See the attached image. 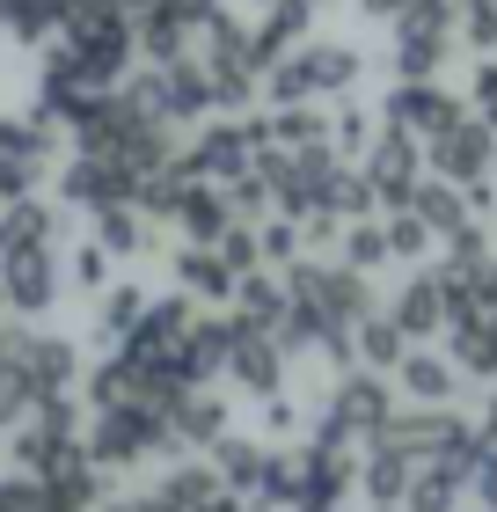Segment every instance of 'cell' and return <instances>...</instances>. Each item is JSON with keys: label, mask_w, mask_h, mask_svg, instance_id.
<instances>
[{"label": "cell", "mask_w": 497, "mask_h": 512, "mask_svg": "<svg viewBox=\"0 0 497 512\" xmlns=\"http://www.w3.org/2000/svg\"><path fill=\"white\" fill-rule=\"evenodd\" d=\"M366 81V52L351 37H300L264 74V103H337Z\"/></svg>", "instance_id": "1"}, {"label": "cell", "mask_w": 497, "mask_h": 512, "mask_svg": "<svg viewBox=\"0 0 497 512\" xmlns=\"http://www.w3.org/2000/svg\"><path fill=\"white\" fill-rule=\"evenodd\" d=\"M424 176H446V183H490L497 176V132L476 118V110H461L454 125L439 139H424Z\"/></svg>", "instance_id": "2"}, {"label": "cell", "mask_w": 497, "mask_h": 512, "mask_svg": "<svg viewBox=\"0 0 497 512\" xmlns=\"http://www.w3.org/2000/svg\"><path fill=\"white\" fill-rule=\"evenodd\" d=\"M286 286H293V308H307V330L366 315V271H351V264H293Z\"/></svg>", "instance_id": "3"}, {"label": "cell", "mask_w": 497, "mask_h": 512, "mask_svg": "<svg viewBox=\"0 0 497 512\" xmlns=\"http://www.w3.org/2000/svg\"><path fill=\"white\" fill-rule=\"evenodd\" d=\"M359 176H366L373 205H381V213H395V205H410V191L424 183V147H417L410 132L381 125V132H373V147L359 154Z\"/></svg>", "instance_id": "4"}, {"label": "cell", "mask_w": 497, "mask_h": 512, "mask_svg": "<svg viewBox=\"0 0 497 512\" xmlns=\"http://www.w3.org/2000/svg\"><path fill=\"white\" fill-rule=\"evenodd\" d=\"M256 118H220V125H205L191 147H183V169H191L198 183H234V176H249L256 169Z\"/></svg>", "instance_id": "5"}, {"label": "cell", "mask_w": 497, "mask_h": 512, "mask_svg": "<svg viewBox=\"0 0 497 512\" xmlns=\"http://www.w3.org/2000/svg\"><path fill=\"white\" fill-rule=\"evenodd\" d=\"M468 110V96H454L446 81H395L388 88V103H381V125H395V132H410L417 147L424 139H439L446 125H454Z\"/></svg>", "instance_id": "6"}, {"label": "cell", "mask_w": 497, "mask_h": 512, "mask_svg": "<svg viewBox=\"0 0 497 512\" xmlns=\"http://www.w3.org/2000/svg\"><path fill=\"white\" fill-rule=\"evenodd\" d=\"M315 30V0H264V8H256V30H249V44H256V66H271L293 52V44Z\"/></svg>", "instance_id": "7"}, {"label": "cell", "mask_w": 497, "mask_h": 512, "mask_svg": "<svg viewBox=\"0 0 497 512\" xmlns=\"http://www.w3.org/2000/svg\"><path fill=\"white\" fill-rule=\"evenodd\" d=\"M59 235V205L22 191V198H0V256H22V249H52Z\"/></svg>", "instance_id": "8"}, {"label": "cell", "mask_w": 497, "mask_h": 512, "mask_svg": "<svg viewBox=\"0 0 497 512\" xmlns=\"http://www.w3.org/2000/svg\"><path fill=\"white\" fill-rule=\"evenodd\" d=\"M59 198H66V205H81V213H103V205L132 198V191H125V176H117L110 161H96V154H74V161L59 169Z\"/></svg>", "instance_id": "9"}, {"label": "cell", "mask_w": 497, "mask_h": 512, "mask_svg": "<svg viewBox=\"0 0 497 512\" xmlns=\"http://www.w3.org/2000/svg\"><path fill=\"white\" fill-rule=\"evenodd\" d=\"M8 308H22V315H37V308H52V293H59V256L52 249H22V256H8Z\"/></svg>", "instance_id": "10"}, {"label": "cell", "mask_w": 497, "mask_h": 512, "mask_svg": "<svg viewBox=\"0 0 497 512\" xmlns=\"http://www.w3.org/2000/svg\"><path fill=\"white\" fill-rule=\"evenodd\" d=\"M410 213L424 220V235H439V242H454L461 227H476L461 183H446V176H424V183H417V191H410Z\"/></svg>", "instance_id": "11"}, {"label": "cell", "mask_w": 497, "mask_h": 512, "mask_svg": "<svg viewBox=\"0 0 497 512\" xmlns=\"http://www.w3.org/2000/svg\"><path fill=\"white\" fill-rule=\"evenodd\" d=\"M176 227H183L191 242H220L227 227H234L227 191H220V183H191V191H183V205H176Z\"/></svg>", "instance_id": "12"}, {"label": "cell", "mask_w": 497, "mask_h": 512, "mask_svg": "<svg viewBox=\"0 0 497 512\" xmlns=\"http://www.w3.org/2000/svg\"><path fill=\"white\" fill-rule=\"evenodd\" d=\"M147 213H139V205L132 198H117V205H103V213H96V242L110 249V256H139V249H147L154 235H147Z\"/></svg>", "instance_id": "13"}, {"label": "cell", "mask_w": 497, "mask_h": 512, "mask_svg": "<svg viewBox=\"0 0 497 512\" xmlns=\"http://www.w3.org/2000/svg\"><path fill=\"white\" fill-rule=\"evenodd\" d=\"M227 271H234V264H227V256L212 249V242H198V249H176V278H183L191 293H205V300H220V293L234 286Z\"/></svg>", "instance_id": "14"}, {"label": "cell", "mask_w": 497, "mask_h": 512, "mask_svg": "<svg viewBox=\"0 0 497 512\" xmlns=\"http://www.w3.org/2000/svg\"><path fill=\"white\" fill-rule=\"evenodd\" d=\"M454 44L476 59L497 52V0H454Z\"/></svg>", "instance_id": "15"}, {"label": "cell", "mask_w": 497, "mask_h": 512, "mask_svg": "<svg viewBox=\"0 0 497 512\" xmlns=\"http://www.w3.org/2000/svg\"><path fill=\"white\" fill-rule=\"evenodd\" d=\"M439 308H446L439 271H417L410 286H402V300H395V322H402V330H432V322H439Z\"/></svg>", "instance_id": "16"}, {"label": "cell", "mask_w": 497, "mask_h": 512, "mask_svg": "<svg viewBox=\"0 0 497 512\" xmlns=\"http://www.w3.org/2000/svg\"><path fill=\"white\" fill-rule=\"evenodd\" d=\"M373 132H381V118H373V110H359L351 96H337V118H329V147L351 161V154H366V147H373Z\"/></svg>", "instance_id": "17"}, {"label": "cell", "mask_w": 497, "mask_h": 512, "mask_svg": "<svg viewBox=\"0 0 497 512\" xmlns=\"http://www.w3.org/2000/svg\"><path fill=\"white\" fill-rule=\"evenodd\" d=\"M337 249H344V264H351V271H373V264H388V256H395L381 220H344V242H337Z\"/></svg>", "instance_id": "18"}, {"label": "cell", "mask_w": 497, "mask_h": 512, "mask_svg": "<svg viewBox=\"0 0 497 512\" xmlns=\"http://www.w3.org/2000/svg\"><path fill=\"white\" fill-rule=\"evenodd\" d=\"M249 235H256V256H271V264H293V249H300V227L293 220H256Z\"/></svg>", "instance_id": "19"}, {"label": "cell", "mask_w": 497, "mask_h": 512, "mask_svg": "<svg viewBox=\"0 0 497 512\" xmlns=\"http://www.w3.org/2000/svg\"><path fill=\"white\" fill-rule=\"evenodd\" d=\"M139 315H147V293H139V286H117L103 300V330H125V322H139Z\"/></svg>", "instance_id": "20"}, {"label": "cell", "mask_w": 497, "mask_h": 512, "mask_svg": "<svg viewBox=\"0 0 497 512\" xmlns=\"http://www.w3.org/2000/svg\"><path fill=\"white\" fill-rule=\"evenodd\" d=\"M278 300H286V293H278L264 271H249V278H242V308H249L256 322H271V315H278Z\"/></svg>", "instance_id": "21"}, {"label": "cell", "mask_w": 497, "mask_h": 512, "mask_svg": "<svg viewBox=\"0 0 497 512\" xmlns=\"http://www.w3.org/2000/svg\"><path fill=\"white\" fill-rule=\"evenodd\" d=\"M74 278H81V286H103V278H110V249H103V242L74 249Z\"/></svg>", "instance_id": "22"}, {"label": "cell", "mask_w": 497, "mask_h": 512, "mask_svg": "<svg viewBox=\"0 0 497 512\" xmlns=\"http://www.w3.org/2000/svg\"><path fill=\"white\" fill-rule=\"evenodd\" d=\"M461 352L483 359V366H497V330H461Z\"/></svg>", "instance_id": "23"}, {"label": "cell", "mask_w": 497, "mask_h": 512, "mask_svg": "<svg viewBox=\"0 0 497 512\" xmlns=\"http://www.w3.org/2000/svg\"><path fill=\"white\" fill-rule=\"evenodd\" d=\"M366 352H373V359H395V322H373V330H366Z\"/></svg>", "instance_id": "24"}, {"label": "cell", "mask_w": 497, "mask_h": 512, "mask_svg": "<svg viewBox=\"0 0 497 512\" xmlns=\"http://www.w3.org/2000/svg\"><path fill=\"white\" fill-rule=\"evenodd\" d=\"M234 359H242L256 381H271V352H264V344H249V352H234Z\"/></svg>", "instance_id": "25"}, {"label": "cell", "mask_w": 497, "mask_h": 512, "mask_svg": "<svg viewBox=\"0 0 497 512\" xmlns=\"http://www.w3.org/2000/svg\"><path fill=\"white\" fill-rule=\"evenodd\" d=\"M402 8H410V0H359V15H373V22H395Z\"/></svg>", "instance_id": "26"}, {"label": "cell", "mask_w": 497, "mask_h": 512, "mask_svg": "<svg viewBox=\"0 0 497 512\" xmlns=\"http://www.w3.org/2000/svg\"><path fill=\"white\" fill-rule=\"evenodd\" d=\"M410 381H417V388H446V374H439L432 359H417V366H410Z\"/></svg>", "instance_id": "27"}, {"label": "cell", "mask_w": 497, "mask_h": 512, "mask_svg": "<svg viewBox=\"0 0 497 512\" xmlns=\"http://www.w3.org/2000/svg\"><path fill=\"white\" fill-rule=\"evenodd\" d=\"M249 8H264V0H249Z\"/></svg>", "instance_id": "28"}]
</instances>
